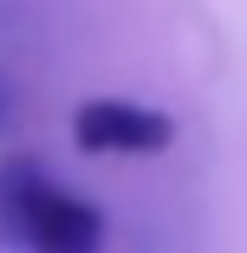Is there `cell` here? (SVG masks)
Segmentation results:
<instances>
[{
	"instance_id": "cell-2",
	"label": "cell",
	"mask_w": 247,
	"mask_h": 253,
	"mask_svg": "<svg viewBox=\"0 0 247 253\" xmlns=\"http://www.w3.org/2000/svg\"><path fill=\"white\" fill-rule=\"evenodd\" d=\"M73 141L84 152L107 158V152H124V158H146V152H163L174 141V124L152 107H135V101H112V96H96L73 113Z\"/></svg>"
},
{
	"instance_id": "cell-1",
	"label": "cell",
	"mask_w": 247,
	"mask_h": 253,
	"mask_svg": "<svg viewBox=\"0 0 247 253\" xmlns=\"http://www.w3.org/2000/svg\"><path fill=\"white\" fill-rule=\"evenodd\" d=\"M0 242L23 253H101V208L56 186L34 158L0 163Z\"/></svg>"
}]
</instances>
